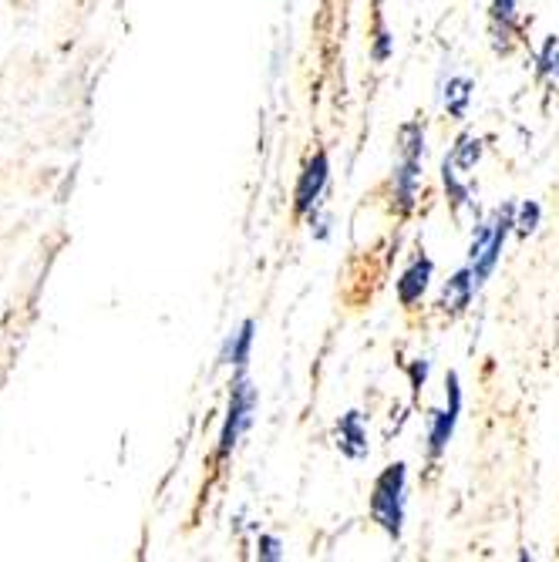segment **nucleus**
<instances>
[{
  "label": "nucleus",
  "mask_w": 559,
  "mask_h": 562,
  "mask_svg": "<svg viewBox=\"0 0 559 562\" xmlns=\"http://www.w3.org/2000/svg\"><path fill=\"white\" fill-rule=\"evenodd\" d=\"M253 404H256V394L250 388V381L240 374V381H236V388H233V398H229V414H226L223 435H219V458H229V451L236 448L243 428L250 425Z\"/></svg>",
  "instance_id": "3"
},
{
  "label": "nucleus",
  "mask_w": 559,
  "mask_h": 562,
  "mask_svg": "<svg viewBox=\"0 0 559 562\" xmlns=\"http://www.w3.org/2000/svg\"><path fill=\"white\" fill-rule=\"evenodd\" d=\"M428 280H432V260H428V256H418V260L405 270V276L398 280V300H401V307H415V303L425 297Z\"/></svg>",
  "instance_id": "8"
},
{
  "label": "nucleus",
  "mask_w": 559,
  "mask_h": 562,
  "mask_svg": "<svg viewBox=\"0 0 559 562\" xmlns=\"http://www.w3.org/2000/svg\"><path fill=\"white\" fill-rule=\"evenodd\" d=\"M442 179H445V189H448V199L455 202V209H462L465 202H469V189L458 182V169L452 165V159H445L442 165Z\"/></svg>",
  "instance_id": "13"
},
{
  "label": "nucleus",
  "mask_w": 559,
  "mask_h": 562,
  "mask_svg": "<svg viewBox=\"0 0 559 562\" xmlns=\"http://www.w3.org/2000/svg\"><path fill=\"white\" fill-rule=\"evenodd\" d=\"M337 448L344 451L347 458H364L368 455V431H364L361 411H347L341 421H337Z\"/></svg>",
  "instance_id": "7"
},
{
  "label": "nucleus",
  "mask_w": 559,
  "mask_h": 562,
  "mask_svg": "<svg viewBox=\"0 0 559 562\" xmlns=\"http://www.w3.org/2000/svg\"><path fill=\"white\" fill-rule=\"evenodd\" d=\"M425 374H428V364L425 361L411 367V381H415V388H421V384H425Z\"/></svg>",
  "instance_id": "17"
},
{
  "label": "nucleus",
  "mask_w": 559,
  "mask_h": 562,
  "mask_svg": "<svg viewBox=\"0 0 559 562\" xmlns=\"http://www.w3.org/2000/svg\"><path fill=\"white\" fill-rule=\"evenodd\" d=\"M253 330H256L253 320H243L240 334L229 337V344H226V350H223V364L246 367V361H250V347H253Z\"/></svg>",
  "instance_id": "10"
},
{
  "label": "nucleus",
  "mask_w": 559,
  "mask_h": 562,
  "mask_svg": "<svg viewBox=\"0 0 559 562\" xmlns=\"http://www.w3.org/2000/svg\"><path fill=\"white\" fill-rule=\"evenodd\" d=\"M405 478V462H394L374 478L371 488V519L391 539H401V525H405Z\"/></svg>",
  "instance_id": "1"
},
{
  "label": "nucleus",
  "mask_w": 559,
  "mask_h": 562,
  "mask_svg": "<svg viewBox=\"0 0 559 562\" xmlns=\"http://www.w3.org/2000/svg\"><path fill=\"white\" fill-rule=\"evenodd\" d=\"M445 391H448V408L445 411H432V431H428V455L438 458L452 441L458 411H462V388H458V374L452 371L445 377Z\"/></svg>",
  "instance_id": "5"
},
{
  "label": "nucleus",
  "mask_w": 559,
  "mask_h": 562,
  "mask_svg": "<svg viewBox=\"0 0 559 562\" xmlns=\"http://www.w3.org/2000/svg\"><path fill=\"white\" fill-rule=\"evenodd\" d=\"M448 159H452V165L455 169H462V172H469V169H475V162L482 159V142L479 138H458V145L452 149V155H448Z\"/></svg>",
  "instance_id": "12"
},
{
  "label": "nucleus",
  "mask_w": 559,
  "mask_h": 562,
  "mask_svg": "<svg viewBox=\"0 0 559 562\" xmlns=\"http://www.w3.org/2000/svg\"><path fill=\"white\" fill-rule=\"evenodd\" d=\"M327 179H331V162H327V152H317L314 159L307 162V169L297 182V192H293V216L314 213V206L320 202V196H324Z\"/></svg>",
  "instance_id": "4"
},
{
  "label": "nucleus",
  "mask_w": 559,
  "mask_h": 562,
  "mask_svg": "<svg viewBox=\"0 0 559 562\" xmlns=\"http://www.w3.org/2000/svg\"><path fill=\"white\" fill-rule=\"evenodd\" d=\"M418 182H421V159L401 155V165H398V172H394V206H398L401 216L415 209Z\"/></svg>",
  "instance_id": "6"
},
{
  "label": "nucleus",
  "mask_w": 559,
  "mask_h": 562,
  "mask_svg": "<svg viewBox=\"0 0 559 562\" xmlns=\"http://www.w3.org/2000/svg\"><path fill=\"white\" fill-rule=\"evenodd\" d=\"M260 556L263 559H280L283 552H280V542L273 539V536H260Z\"/></svg>",
  "instance_id": "16"
},
{
  "label": "nucleus",
  "mask_w": 559,
  "mask_h": 562,
  "mask_svg": "<svg viewBox=\"0 0 559 562\" xmlns=\"http://www.w3.org/2000/svg\"><path fill=\"white\" fill-rule=\"evenodd\" d=\"M536 223H539V206H536V202H522V206H519V219H516L519 233L529 236L536 229Z\"/></svg>",
  "instance_id": "15"
},
{
  "label": "nucleus",
  "mask_w": 559,
  "mask_h": 562,
  "mask_svg": "<svg viewBox=\"0 0 559 562\" xmlns=\"http://www.w3.org/2000/svg\"><path fill=\"white\" fill-rule=\"evenodd\" d=\"M472 290H475V276L469 266H465V270H458L452 280L445 283L438 307H442V313H448V317H458V313H465V307L472 303Z\"/></svg>",
  "instance_id": "9"
},
{
  "label": "nucleus",
  "mask_w": 559,
  "mask_h": 562,
  "mask_svg": "<svg viewBox=\"0 0 559 562\" xmlns=\"http://www.w3.org/2000/svg\"><path fill=\"white\" fill-rule=\"evenodd\" d=\"M469 98H472V81L469 78L448 81V88H445V108H448V115H452V118H465Z\"/></svg>",
  "instance_id": "11"
},
{
  "label": "nucleus",
  "mask_w": 559,
  "mask_h": 562,
  "mask_svg": "<svg viewBox=\"0 0 559 562\" xmlns=\"http://www.w3.org/2000/svg\"><path fill=\"white\" fill-rule=\"evenodd\" d=\"M516 24V0H492V27H502V34Z\"/></svg>",
  "instance_id": "14"
},
{
  "label": "nucleus",
  "mask_w": 559,
  "mask_h": 562,
  "mask_svg": "<svg viewBox=\"0 0 559 562\" xmlns=\"http://www.w3.org/2000/svg\"><path fill=\"white\" fill-rule=\"evenodd\" d=\"M512 216H516V206H502V209H496V216H492L489 223H482L475 229L472 246H469V270L475 276V287H482V283L492 276V270H496L509 229L516 226Z\"/></svg>",
  "instance_id": "2"
}]
</instances>
